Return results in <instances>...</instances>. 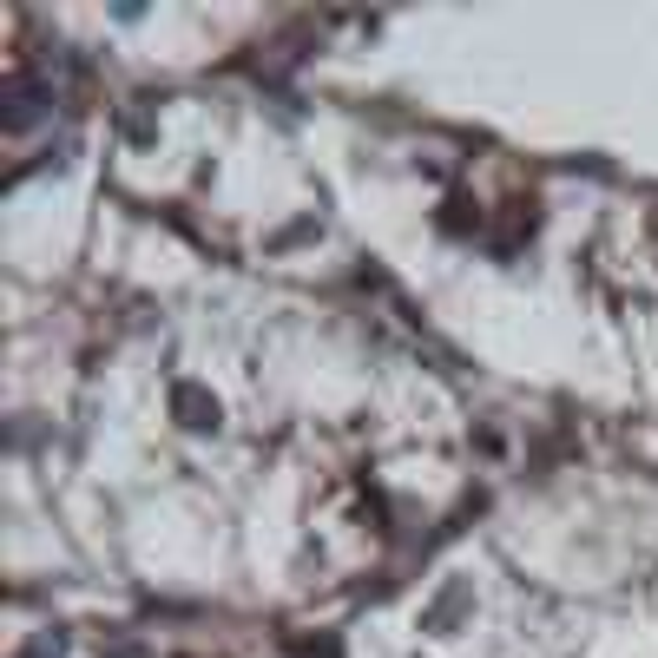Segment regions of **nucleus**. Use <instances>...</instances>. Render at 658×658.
Returning a JSON list of instances; mask_svg holds the SVG:
<instances>
[{
  "mask_svg": "<svg viewBox=\"0 0 658 658\" xmlns=\"http://www.w3.org/2000/svg\"><path fill=\"white\" fill-rule=\"evenodd\" d=\"M172 402H178V422H185V428H218V402H211V395H198V389H178Z\"/></svg>",
  "mask_w": 658,
  "mask_h": 658,
  "instance_id": "1",
  "label": "nucleus"
}]
</instances>
